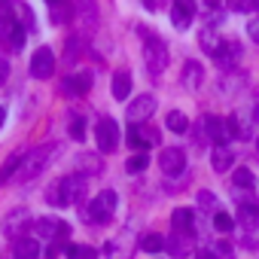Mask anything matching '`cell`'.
<instances>
[{
	"label": "cell",
	"instance_id": "cell-1",
	"mask_svg": "<svg viewBox=\"0 0 259 259\" xmlns=\"http://www.w3.org/2000/svg\"><path fill=\"white\" fill-rule=\"evenodd\" d=\"M85 177H61V180H55L49 189H46V201L49 204H55V207H64V204H73V201H79L82 204V195H85Z\"/></svg>",
	"mask_w": 259,
	"mask_h": 259
},
{
	"label": "cell",
	"instance_id": "cell-2",
	"mask_svg": "<svg viewBox=\"0 0 259 259\" xmlns=\"http://www.w3.org/2000/svg\"><path fill=\"white\" fill-rule=\"evenodd\" d=\"M116 201H119V195H116L113 189H104L98 198L79 204V217H82L85 223H92V226H104V223H110V217H113V210H116Z\"/></svg>",
	"mask_w": 259,
	"mask_h": 259
},
{
	"label": "cell",
	"instance_id": "cell-3",
	"mask_svg": "<svg viewBox=\"0 0 259 259\" xmlns=\"http://www.w3.org/2000/svg\"><path fill=\"white\" fill-rule=\"evenodd\" d=\"M58 153V147L55 144H46V147H37V150H31L28 156H22V165H19V171H16V183H28V180H34L46 165H49V159Z\"/></svg>",
	"mask_w": 259,
	"mask_h": 259
},
{
	"label": "cell",
	"instance_id": "cell-4",
	"mask_svg": "<svg viewBox=\"0 0 259 259\" xmlns=\"http://www.w3.org/2000/svg\"><path fill=\"white\" fill-rule=\"evenodd\" d=\"M25 34L28 31L16 22V16H10V0H4L0 4V43L13 52H19L25 46Z\"/></svg>",
	"mask_w": 259,
	"mask_h": 259
},
{
	"label": "cell",
	"instance_id": "cell-5",
	"mask_svg": "<svg viewBox=\"0 0 259 259\" xmlns=\"http://www.w3.org/2000/svg\"><path fill=\"white\" fill-rule=\"evenodd\" d=\"M144 34H147V31H144ZM144 61H147L150 76L159 79V73H162L165 64H168V46H165V40H159L156 34H147V40H144Z\"/></svg>",
	"mask_w": 259,
	"mask_h": 259
},
{
	"label": "cell",
	"instance_id": "cell-6",
	"mask_svg": "<svg viewBox=\"0 0 259 259\" xmlns=\"http://www.w3.org/2000/svg\"><path fill=\"white\" fill-rule=\"evenodd\" d=\"M34 235H37V241H55V244H64L67 235H70V226L61 223V220H55V217H40V220L34 223Z\"/></svg>",
	"mask_w": 259,
	"mask_h": 259
},
{
	"label": "cell",
	"instance_id": "cell-7",
	"mask_svg": "<svg viewBox=\"0 0 259 259\" xmlns=\"http://www.w3.org/2000/svg\"><path fill=\"white\" fill-rule=\"evenodd\" d=\"M95 138H98V150L101 153H116V147H119V125H116V119H110V116H104V119H98V128H95Z\"/></svg>",
	"mask_w": 259,
	"mask_h": 259
},
{
	"label": "cell",
	"instance_id": "cell-8",
	"mask_svg": "<svg viewBox=\"0 0 259 259\" xmlns=\"http://www.w3.org/2000/svg\"><path fill=\"white\" fill-rule=\"evenodd\" d=\"M55 73V55L49 46H40L34 55H31V76L34 79H49Z\"/></svg>",
	"mask_w": 259,
	"mask_h": 259
},
{
	"label": "cell",
	"instance_id": "cell-9",
	"mask_svg": "<svg viewBox=\"0 0 259 259\" xmlns=\"http://www.w3.org/2000/svg\"><path fill=\"white\" fill-rule=\"evenodd\" d=\"M159 165H162V174L168 177H180L186 171V153L180 147H165L162 156H159Z\"/></svg>",
	"mask_w": 259,
	"mask_h": 259
},
{
	"label": "cell",
	"instance_id": "cell-10",
	"mask_svg": "<svg viewBox=\"0 0 259 259\" xmlns=\"http://www.w3.org/2000/svg\"><path fill=\"white\" fill-rule=\"evenodd\" d=\"M204 132H207V138L213 141V147H229V141H232V132H229V122L226 119H220V116H204Z\"/></svg>",
	"mask_w": 259,
	"mask_h": 259
},
{
	"label": "cell",
	"instance_id": "cell-11",
	"mask_svg": "<svg viewBox=\"0 0 259 259\" xmlns=\"http://www.w3.org/2000/svg\"><path fill=\"white\" fill-rule=\"evenodd\" d=\"M171 22L177 31H186L195 22V0H174L171 7Z\"/></svg>",
	"mask_w": 259,
	"mask_h": 259
},
{
	"label": "cell",
	"instance_id": "cell-12",
	"mask_svg": "<svg viewBox=\"0 0 259 259\" xmlns=\"http://www.w3.org/2000/svg\"><path fill=\"white\" fill-rule=\"evenodd\" d=\"M153 113H156V98L153 95H141V98H135L132 104H128V119H132L135 125L147 122Z\"/></svg>",
	"mask_w": 259,
	"mask_h": 259
},
{
	"label": "cell",
	"instance_id": "cell-13",
	"mask_svg": "<svg viewBox=\"0 0 259 259\" xmlns=\"http://www.w3.org/2000/svg\"><path fill=\"white\" fill-rule=\"evenodd\" d=\"M31 223V213L25 210V207H16V210H10L7 217H4V235H10V238H16V235H22L25 232V226Z\"/></svg>",
	"mask_w": 259,
	"mask_h": 259
},
{
	"label": "cell",
	"instance_id": "cell-14",
	"mask_svg": "<svg viewBox=\"0 0 259 259\" xmlns=\"http://www.w3.org/2000/svg\"><path fill=\"white\" fill-rule=\"evenodd\" d=\"M125 141H128V147H135V150H144V147L156 144V141H159V135L153 132V128H141V125H135V122H132V128H128Z\"/></svg>",
	"mask_w": 259,
	"mask_h": 259
},
{
	"label": "cell",
	"instance_id": "cell-15",
	"mask_svg": "<svg viewBox=\"0 0 259 259\" xmlns=\"http://www.w3.org/2000/svg\"><path fill=\"white\" fill-rule=\"evenodd\" d=\"M89 85H92V73H76V76H67V79L61 82V95L76 98V95H82Z\"/></svg>",
	"mask_w": 259,
	"mask_h": 259
},
{
	"label": "cell",
	"instance_id": "cell-16",
	"mask_svg": "<svg viewBox=\"0 0 259 259\" xmlns=\"http://www.w3.org/2000/svg\"><path fill=\"white\" fill-rule=\"evenodd\" d=\"M13 256L16 259H40V241L37 238H16Z\"/></svg>",
	"mask_w": 259,
	"mask_h": 259
},
{
	"label": "cell",
	"instance_id": "cell-17",
	"mask_svg": "<svg viewBox=\"0 0 259 259\" xmlns=\"http://www.w3.org/2000/svg\"><path fill=\"white\" fill-rule=\"evenodd\" d=\"M229 132H232V138H253V116L247 119L244 113H232V119H229Z\"/></svg>",
	"mask_w": 259,
	"mask_h": 259
},
{
	"label": "cell",
	"instance_id": "cell-18",
	"mask_svg": "<svg viewBox=\"0 0 259 259\" xmlns=\"http://www.w3.org/2000/svg\"><path fill=\"white\" fill-rule=\"evenodd\" d=\"M110 92H113L116 101H125L128 95H132V73H128V70H116V73H113V85H110Z\"/></svg>",
	"mask_w": 259,
	"mask_h": 259
},
{
	"label": "cell",
	"instance_id": "cell-19",
	"mask_svg": "<svg viewBox=\"0 0 259 259\" xmlns=\"http://www.w3.org/2000/svg\"><path fill=\"white\" fill-rule=\"evenodd\" d=\"M10 10H13V13H19V16H16V22H19L25 31H34V28H37V25H34V10L25 4V0H10Z\"/></svg>",
	"mask_w": 259,
	"mask_h": 259
},
{
	"label": "cell",
	"instance_id": "cell-20",
	"mask_svg": "<svg viewBox=\"0 0 259 259\" xmlns=\"http://www.w3.org/2000/svg\"><path fill=\"white\" fill-rule=\"evenodd\" d=\"M238 55H241V43L223 40V46H220V52H217V64H220V67H232Z\"/></svg>",
	"mask_w": 259,
	"mask_h": 259
},
{
	"label": "cell",
	"instance_id": "cell-21",
	"mask_svg": "<svg viewBox=\"0 0 259 259\" xmlns=\"http://www.w3.org/2000/svg\"><path fill=\"white\" fill-rule=\"evenodd\" d=\"M210 162H213V171H217V174L229 171V168H232V162H235V153H232V147H213V153H210Z\"/></svg>",
	"mask_w": 259,
	"mask_h": 259
},
{
	"label": "cell",
	"instance_id": "cell-22",
	"mask_svg": "<svg viewBox=\"0 0 259 259\" xmlns=\"http://www.w3.org/2000/svg\"><path fill=\"white\" fill-rule=\"evenodd\" d=\"M192 220H195V217H192V210L177 207V210H174V217H171V226H174V232H180V235L186 238V235H192V232H195V229H192Z\"/></svg>",
	"mask_w": 259,
	"mask_h": 259
},
{
	"label": "cell",
	"instance_id": "cell-23",
	"mask_svg": "<svg viewBox=\"0 0 259 259\" xmlns=\"http://www.w3.org/2000/svg\"><path fill=\"white\" fill-rule=\"evenodd\" d=\"M73 13L82 19V22H89L92 28L98 25V0H76L73 4Z\"/></svg>",
	"mask_w": 259,
	"mask_h": 259
},
{
	"label": "cell",
	"instance_id": "cell-24",
	"mask_svg": "<svg viewBox=\"0 0 259 259\" xmlns=\"http://www.w3.org/2000/svg\"><path fill=\"white\" fill-rule=\"evenodd\" d=\"M180 79H183V85H186V89H198V85H201V79H204L201 64H198V61H186V67H183Z\"/></svg>",
	"mask_w": 259,
	"mask_h": 259
},
{
	"label": "cell",
	"instance_id": "cell-25",
	"mask_svg": "<svg viewBox=\"0 0 259 259\" xmlns=\"http://www.w3.org/2000/svg\"><path fill=\"white\" fill-rule=\"evenodd\" d=\"M165 125H168V132H174V135H186V132H189V119H186V113H180V110H171V113L165 116Z\"/></svg>",
	"mask_w": 259,
	"mask_h": 259
},
{
	"label": "cell",
	"instance_id": "cell-26",
	"mask_svg": "<svg viewBox=\"0 0 259 259\" xmlns=\"http://www.w3.org/2000/svg\"><path fill=\"white\" fill-rule=\"evenodd\" d=\"M76 168L82 171V174H101V156H95V153H82V156H76Z\"/></svg>",
	"mask_w": 259,
	"mask_h": 259
},
{
	"label": "cell",
	"instance_id": "cell-27",
	"mask_svg": "<svg viewBox=\"0 0 259 259\" xmlns=\"http://www.w3.org/2000/svg\"><path fill=\"white\" fill-rule=\"evenodd\" d=\"M232 186H235V189H241V192H250V189L256 186V177H253V171H250V168H235Z\"/></svg>",
	"mask_w": 259,
	"mask_h": 259
},
{
	"label": "cell",
	"instance_id": "cell-28",
	"mask_svg": "<svg viewBox=\"0 0 259 259\" xmlns=\"http://www.w3.org/2000/svg\"><path fill=\"white\" fill-rule=\"evenodd\" d=\"M79 52H82V37L79 34H73L70 40H64V64H73L79 58Z\"/></svg>",
	"mask_w": 259,
	"mask_h": 259
},
{
	"label": "cell",
	"instance_id": "cell-29",
	"mask_svg": "<svg viewBox=\"0 0 259 259\" xmlns=\"http://www.w3.org/2000/svg\"><path fill=\"white\" fill-rule=\"evenodd\" d=\"M238 220H241L247 229H259V207H256V204H241Z\"/></svg>",
	"mask_w": 259,
	"mask_h": 259
},
{
	"label": "cell",
	"instance_id": "cell-30",
	"mask_svg": "<svg viewBox=\"0 0 259 259\" xmlns=\"http://www.w3.org/2000/svg\"><path fill=\"white\" fill-rule=\"evenodd\" d=\"M67 259H98V250L89 244H67Z\"/></svg>",
	"mask_w": 259,
	"mask_h": 259
},
{
	"label": "cell",
	"instance_id": "cell-31",
	"mask_svg": "<svg viewBox=\"0 0 259 259\" xmlns=\"http://www.w3.org/2000/svg\"><path fill=\"white\" fill-rule=\"evenodd\" d=\"M76 13H73V7L70 4H61V0H55L52 4V22L55 25H64V22H70Z\"/></svg>",
	"mask_w": 259,
	"mask_h": 259
},
{
	"label": "cell",
	"instance_id": "cell-32",
	"mask_svg": "<svg viewBox=\"0 0 259 259\" xmlns=\"http://www.w3.org/2000/svg\"><path fill=\"white\" fill-rule=\"evenodd\" d=\"M141 250L144 253H159V250H165V238L156 235V232H150V235L141 238Z\"/></svg>",
	"mask_w": 259,
	"mask_h": 259
},
{
	"label": "cell",
	"instance_id": "cell-33",
	"mask_svg": "<svg viewBox=\"0 0 259 259\" xmlns=\"http://www.w3.org/2000/svg\"><path fill=\"white\" fill-rule=\"evenodd\" d=\"M147 165H150V156L147 153H135L132 159L125 162V171L128 174H141V171H147Z\"/></svg>",
	"mask_w": 259,
	"mask_h": 259
},
{
	"label": "cell",
	"instance_id": "cell-34",
	"mask_svg": "<svg viewBox=\"0 0 259 259\" xmlns=\"http://www.w3.org/2000/svg\"><path fill=\"white\" fill-rule=\"evenodd\" d=\"M213 229L223 232V235H226V232H235V217H229L226 210H217V213H213Z\"/></svg>",
	"mask_w": 259,
	"mask_h": 259
},
{
	"label": "cell",
	"instance_id": "cell-35",
	"mask_svg": "<svg viewBox=\"0 0 259 259\" xmlns=\"http://www.w3.org/2000/svg\"><path fill=\"white\" fill-rule=\"evenodd\" d=\"M220 46H223V40H220L217 34H210V31H204V34H201V49H204L207 55H213V58H217Z\"/></svg>",
	"mask_w": 259,
	"mask_h": 259
},
{
	"label": "cell",
	"instance_id": "cell-36",
	"mask_svg": "<svg viewBox=\"0 0 259 259\" xmlns=\"http://www.w3.org/2000/svg\"><path fill=\"white\" fill-rule=\"evenodd\" d=\"M198 207H201V210H207V213H217V210H220V201H217V195H213V192L201 189V192H198Z\"/></svg>",
	"mask_w": 259,
	"mask_h": 259
},
{
	"label": "cell",
	"instance_id": "cell-37",
	"mask_svg": "<svg viewBox=\"0 0 259 259\" xmlns=\"http://www.w3.org/2000/svg\"><path fill=\"white\" fill-rule=\"evenodd\" d=\"M19 165H22V156H10V159H7V165L0 168V183L13 180V177H16V171H19Z\"/></svg>",
	"mask_w": 259,
	"mask_h": 259
},
{
	"label": "cell",
	"instance_id": "cell-38",
	"mask_svg": "<svg viewBox=\"0 0 259 259\" xmlns=\"http://www.w3.org/2000/svg\"><path fill=\"white\" fill-rule=\"evenodd\" d=\"M232 13H256V0H226Z\"/></svg>",
	"mask_w": 259,
	"mask_h": 259
},
{
	"label": "cell",
	"instance_id": "cell-39",
	"mask_svg": "<svg viewBox=\"0 0 259 259\" xmlns=\"http://www.w3.org/2000/svg\"><path fill=\"white\" fill-rule=\"evenodd\" d=\"M70 138H73V141H85V128H82V116H73V119H70Z\"/></svg>",
	"mask_w": 259,
	"mask_h": 259
},
{
	"label": "cell",
	"instance_id": "cell-40",
	"mask_svg": "<svg viewBox=\"0 0 259 259\" xmlns=\"http://www.w3.org/2000/svg\"><path fill=\"white\" fill-rule=\"evenodd\" d=\"M247 34H250V40H256V43H259V19H253V22L247 25Z\"/></svg>",
	"mask_w": 259,
	"mask_h": 259
},
{
	"label": "cell",
	"instance_id": "cell-41",
	"mask_svg": "<svg viewBox=\"0 0 259 259\" xmlns=\"http://www.w3.org/2000/svg\"><path fill=\"white\" fill-rule=\"evenodd\" d=\"M7 76H10V64H7V58H0V85L7 82Z\"/></svg>",
	"mask_w": 259,
	"mask_h": 259
},
{
	"label": "cell",
	"instance_id": "cell-42",
	"mask_svg": "<svg viewBox=\"0 0 259 259\" xmlns=\"http://www.w3.org/2000/svg\"><path fill=\"white\" fill-rule=\"evenodd\" d=\"M195 259H217V253H213V250H207V247H201V250L195 253Z\"/></svg>",
	"mask_w": 259,
	"mask_h": 259
},
{
	"label": "cell",
	"instance_id": "cell-43",
	"mask_svg": "<svg viewBox=\"0 0 259 259\" xmlns=\"http://www.w3.org/2000/svg\"><path fill=\"white\" fill-rule=\"evenodd\" d=\"M4 122H7V110H4V107H0V125H4Z\"/></svg>",
	"mask_w": 259,
	"mask_h": 259
},
{
	"label": "cell",
	"instance_id": "cell-44",
	"mask_svg": "<svg viewBox=\"0 0 259 259\" xmlns=\"http://www.w3.org/2000/svg\"><path fill=\"white\" fill-rule=\"evenodd\" d=\"M253 122H259V104H256V110H253Z\"/></svg>",
	"mask_w": 259,
	"mask_h": 259
},
{
	"label": "cell",
	"instance_id": "cell-45",
	"mask_svg": "<svg viewBox=\"0 0 259 259\" xmlns=\"http://www.w3.org/2000/svg\"><path fill=\"white\" fill-rule=\"evenodd\" d=\"M207 4H210V7H217V4H220V0H207Z\"/></svg>",
	"mask_w": 259,
	"mask_h": 259
},
{
	"label": "cell",
	"instance_id": "cell-46",
	"mask_svg": "<svg viewBox=\"0 0 259 259\" xmlns=\"http://www.w3.org/2000/svg\"><path fill=\"white\" fill-rule=\"evenodd\" d=\"M256 10H259V0H256Z\"/></svg>",
	"mask_w": 259,
	"mask_h": 259
},
{
	"label": "cell",
	"instance_id": "cell-47",
	"mask_svg": "<svg viewBox=\"0 0 259 259\" xmlns=\"http://www.w3.org/2000/svg\"><path fill=\"white\" fill-rule=\"evenodd\" d=\"M49 4H55V0H49Z\"/></svg>",
	"mask_w": 259,
	"mask_h": 259
},
{
	"label": "cell",
	"instance_id": "cell-48",
	"mask_svg": "<svg viewBox=\"0 0 259 259\" xmlns=\"http://www.w3.org/2000/svg\"><path fill=\"white\" fill-rule=\"evenodd\" d=\"M256 150H259V144H256Z\"/></svg>",
	"mask_w": 259,
	"mask_h": 259
}]
</instances>
